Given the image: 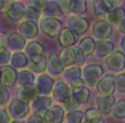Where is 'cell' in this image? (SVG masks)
<instances>
[{
    "mask_svg": "<svg viewBox=\"0 0 125 123\" xmlns=\"http://www.w3.org/2000/svg\"><path fill=\"white\" fill-rule=\"evenodd\" d=\"M104 77V69L99 64H85L82 67V80L87 88H96L99 80Z\"/></svg>",
    "mask_w": 125,
    "mask_h": 123,
    "instance_id": "6da1fadb",
    "label": "cell"
},
{
    "mask_svg": "<svg viewBox=\"0 0 125 123\" xmlns=\"http://www.w3.org/2000/svg\"><path fill=\"white\" fill-rule=\"evenodd\" d=\"M7 112L10 115V118H13V120H26L31 114V104H27V102L21 101L18 98L10 99Z\"/></svg>",
    "mask_w": 125,
    "mask_h": 123,
    "instance_id": "7a4b0ae2",
    "label": "cell"
},
{
    "mask_svg": "<svg viewBox=\"0 0 125 123\" xmlns=\"http://www.w3.org/2000/svg\"><path fill=\"white\" fill-rule=\"evenodd\" d=\"M106 69L112 74H122L125 72V54L122 51L115 50L114 53H111L109 56L106 58Z\"/></svg>",
    "mask_w": 125,
    "mask_h": 123,
    "instance_id": "3957f363",
    "label": "cell"
},
{
    "mask_svg": "<svg viewBox=\"0 0 125 123\" xmlns=\"http://www.w3.org/2000/svg\"><path fill=\"white\" fill-rule=\"evenodd\" d=\"M58 3L62 13H69L71 16H82L87 11L85 0H59Z\"/></svg>",
    "mask_w": 125,
    "mask_h": 123,
    "instance_id": "277c9868",
    "label": "cell"
},
{
    "mask_svg": "<svg viewBox=\"0 0 125 123\" xmlns=\"http://www.w3.org/2000/svg\"><path fill=\"white\" fill-rule=\"evenodd\" d=\"M39 29L48 37H56V35H59V32H61L62 24L59 22V19L45 18L43 16V18L39 21Z\"/></svg>",
    "mask_w": 125,
    "mask_h": 123,
    "instance_id": "5b68a950",
    "label": "cell"
},
{
    "mask_svg": "<svg viewBox=\"0 0 125 123\" xmlns=\"http://www.w3.org/2000/svg\"><path fill=\"white\" fill-rule=\"evenodd\" d=\"M40 29H39V22H34V21H26L22 19L18 26V34H21L27 42H32L34 38H37Z\"/></svg>",
    "mask_w": 125,
    "mask_h": 123,
    "instance_id": "8992f818",
    "label": "cell"
},
{
    "mask_svg": "<svg viewBox=\"0 0 125 123\" xmlns=\"http://www.w3.org/2000/svg\"><path fill=\"white\" fill-rule=\"evenodd\" d=\"M111 34H112V26L107 24L104 19H98V21L92 26V35H93V38H96L98 42H101V40H109Z\"/></svg>",
    "mask_w": 125,
    "mask_h": 123,
    "instance_id": "52a82bcc",
    "label": "cell"
},
{
    "mask_svg": "<svg viewBox=\"0 0 125 123\" xmlns=\"http://www.w3.org/2000/svg\"><path fill=\"white\" fill-rule=\"evenodd\" d=\"M24 11H26V5L22 2H11L5 8V15H7V18L10 21L21 22L24 19Z\"/></svg>",
    "mask_w": 125,
    "mask_h": 123,
    "instance_id": "ba28073f",
    "label": "cell"
},
{
    "mask_svg": "<svg viewBox=\"0 0 125 123\" xmlns=\"http://www.w3.org/2000/svg\"><path fill=\"white\" fill-rule=\"evenodd\" d=\"M34 86L37 88L39 94H45V96H50V93L55 88V78L50 77L48 74H42V75L35 77V83Z\"/></svg>",
    "mask_w": 125,
    "mask_h": 123,
    "instance_id": "9c48e42d",
    "label": "cell"
},
{
    "mask_svg": "<svg viewBox=\"0 0 125 123\" xmlns=\"http://www.w3.org/2000/svg\"><path fill=\"white\" fill-rule=\"evenodd\" d=\"M96 91H98V96H112L115 91V77L111 74L104 75L96 85Z\"/></svg>",
    "mask_w": 125,
    "mask_h": 123,
    "instance_id": "30bf717a",
    "label": "cell"
},
{
    "mask_svg": "<svg viewBox=\"0 0 125 123\" xmlns=\"http://www.w3.org/2000/svg\"><path fill=\"white\" fill-rule=\"evenodd\" d=\"M27 45V40L18 32H10L7 35V48L15 53H22Z\"/></svg>",
    "mask_w": 125,
    "mask_h": 123,
    "instance_id": "8fae6325",
    "label": "cell"
},
{
    "mask_svg": "<svg viewBox=\"0 0 125 123\" xmlns=\"http://www.w3.org/2000/svg\"><path fill=\"white\" fill-rule=\"evenodd\" d=\"M66 24H67V29H71L75 35L77 34H85L88 30V21L82 16H69L66 19Z\"/></svg>",
    "mask_w": 125,
    "mask_h": 123,
    "instance_id": "7c38bea8",
    "label": "cell"
},
{
    "mask_svg": "<svg viewBox=\"0 0 125 123\" xmlns=\"http://www.w3.org/2000/svg\"><path fill=\"white\" fill-rule=\"evenodd\" d=\"M64 69H66V67H64V64H62L61 59H59V54H52V56L47 59V74L50 77L62 75Z\"/></svg>",
    "mask_w": 125,
    "mask_h": 123,
    "instance_id": "4fadbf2b",
    "label": "cell"
},
{
    "mask_svg": "<svg viewBox=\"0 0 125 123\" xmlns=\"http://www.w3.org/2000/svg\"><path fill=\"white\" fill-rule=\"evenodd\" d=\"M55 104L52 96H45V94H39L32 102H31V110H34V114H40L45 112Z\"/></svg>",
    "mask_w": 125,
    "mask_h": 123,
    "instance_id": "5bb4252c",
    "label": "cell"
},
{
    "mask_svg": "<svg viewBox=\"0 0 125 123\" xmlns=\"http://www.w3.org/2000/svg\"><path fill=\"white\" fill-rule=\"evenodd\" d=\"M45 117H47L48 123H62L66 118V110L61 105L53 104L48 110H45Z\"/></svg>",
    "mask_w": 125,
    "mask_h": 123,
    "instance_id": "9a60e30c",
    "label": "cell"
},
{
    "mask_svg": "<svg viewBox=\"0 0 125 123\" xmlns=\"http://www.w3.org/2000/svg\"><path fill=\"white\" fill-rule=\"evenodd\" d=\"M27 70H31L34 75H42V74H45L47 72V59H45V56L29 58Z\"/></svg>",
    "mask_w": 125,
    "mask_h": 123,
    "instance_id": "2e32d148",
    "label": "cell"
},
{
    "mask_svg": "<svg viewBox=\"0 0 125 123\" xmlns=\"http://www.w3.org/2000/svg\"><path fill=\"white\" fill-rule=\"evenodd\" d=\"M115 51V47L111 40H101L96 42V48H95V56L99 59H106L111 53Z\"/></svg>",
    "mask_w": 125,
    "mask_h": 123,
    "instance_id": "e0dca14e",
    "label": "cell"
},
{
    "mask_svg": "<svg viewBox=\"0 0 125 123\" xmlns=\"http://www.w3.org/2000/svg\"><path fill=\"white\" fill-rule=\"evenodd\" d=\"M18 80V70H15L13 67L7 66L2 69V75H0V85H3L5 88H10L16 83Z\"/></svg>",
    "mask_w": 125,
    "mask_h": 123,
    "instance_id": "ac0fdd59",
    "label": "cell"
},
{
    "mask_svg": "<svg viewBox=\"0 0 125 123\" xmlns=\"http://www.w3.org/2000/svg\"><path fill=\"white\" fill-rule=\"evenodd\" d=\"M42 15H43L45 18L58 19L59 16L62 15V10L59 8V3H58V2H55V0H50V2H45V3H43Z\"/></svg>",
    "mask_w": 125,
    "mask_h": 123,
    "instance_id": "d6986e66",
    "label": "cell"
},
{
    "mask_svg": "<svg viewBox=\"0 0 125 123\" xmlns=\"http://www.w3.org/2000/svg\"><path fill=\"white\" fill-rule=\"evenodd\" d=\"M58 42L61 43V47H64V48H72L74 45H75V42H77V35L71 29L62 27L59 35H58Z\"/></svg>",
    "mask_w": 125,
    "mask_h": 123,
    "instance_id": "ffe728a7",
    "label": "cell"
},
{
    "mask_svg": "<svg viewBox=\"0 0 125 123\" xmlns=\"http://www.w3.org/2000/svg\"><path fill=\"white\" fill-rule=\"evenodd\" d=\"M114 104H115L114 94H112V96H98V98H96V109H98L101 114H111Z\"/></svg>",
    "mask_w": 125,
    "mask_h": 123,
    "instance_id": "44dd1931",
    "label": "cell"
},
{
    "mask_svg": "<svg viewBox=\"0 0 125 123\" xmlns=\"http://www.w3.org/2000/svg\"><path fill=\"white\" fill-rule=\"evenodd\" d=\"M77 80H82V67L79 66H71V67H66L64 72H62V82H66L67 85L77 82Z\"/></svg>",
    "mask_w": 125,
    "mask_h": 123,
    "instance_id": "7402d4cb",
    "label": "cell"
},
{
    "mask_svg": "<svg viewBox=\"0 0 125 123\" xmlns=\"http://www.w3.org/2000/svg\"><path fill=\"white\" fill-rule=\"evenodd\" d=\"M27 64H29V58L26 56V53H11L10 67H13L15 70H24L27 69Z\"/></svg>",
    "mask_w": 125,
    "mask_h": 123,
    "instance_id": "603a6c76",
    "label": "cell"
},
{
    "mask_svg": "<svg viewBox=\"0 0 125 123\" xmlns=\"http://www.w3.org/2000/svg\"><path fill=\"white\" fill-rule=\"evenodd\" d=\"M37 96H39V91L35 86H18V99L21 101L31 104Z\"/></svg>",
    "mask_w": 125,
    "mask_h": 123,
    "instance_id": "cb8c5ba5",
    "label": "cell"
},
{
    "mask_svg": "<svg viewBox=\"0 0 125 123\" xmlns=\"http://www.w3.org/2000/svg\"><path fill=\"white\" fill-rule=\"evenodd\" d=\"M79 48L82 50V53L87 56H92L95 54V48H96V40L93 37H82L80 42H79Z\"/></svg>",
    "mask_w": 125,
    "mask_h": 123,
    "instance_id": "d4e9b609",
    "label": "cell"
},
{
    "mask_svg": "<svg viewBox=\"0 0 125 123\" xmlns=\"http://www.w3.org/2000/svg\"><path fill=\"white\" fill-rule=\"evenodd\" d=\"M43 45L37 40H32V42H27L26 48H24V53H26L27 58H35V56H43Z\"/></svg>",
    "mask_w": 125,
    "mask_h": 123,
    "instance_id": "484cf974",
    "label": "cell"
},
{
    "mask_svg": "<svg viewBox=\"0 0 125 123\" xmlns=\"http://www.w3.org/2000/svg\"><path fill=\"white\" fill-rule=\"evenodd\" d=\"M35 77L31 70L24 69V70H19L18 72V80H16V83L19 85V86H34V83H35Z\"/></svg>",
    "mask_w": 125,
    "mask_h": 123,
    "instance_id": "4316f807",
    "label": "cell"
},
{
    "mask_svg": "<svg viewBox=\"0 0 125 123\" xmlns=\"http://www.w3.org/2000/svg\"><path fill=\"white\" fill-rule=\"evenodd\" d=\"M124 18H125V15H124V10H122V8L111 10V11H107L106 15H104V21H106L107 24H111V26H119Z\"/></svg>",
    "mask_w": 125,
    "mask_h": 123,
    "instance_id": "83f0119b",
    "label": "cell"
},
{
    "mask_svg": "<svg viewBox=\"0 0 125 123\" xmlns=\"http://www.w3.org/2000/svg\"><path fill=\"white\" fill-rule=\"evenodd\" d=\"M42 18H43V15H42V11L39 10V8L32 7V5H26V11H24V19H26V21L39 22Z\"/></svg>",
    "mask_w": 125,
    "mask_h": 123,
    "instance_id": "f1b7e54d",
    "label": "cell"
},
{
    "mask_svg": "<svg viewBox=\"0 0 125 123\" xmlns=\"http://www.w3.org/2000/svg\"><path fill=\"white\" fill-rule=\"evenodd\" d=\"M66 123H83L85 122V112L80 109H75V110H69L66 112Z\"/></svg>",
    "mask_w": 125,
    "mask_h": 123,
    "instance_id": "f546056e",
    "label": "cell"
},
{
    "mask_svg": "<svg viewBox=\"0 0 125 123\" xmlns=\"http://www.w3.org/2000/svg\"><path fill=\"white\" fill-rule=\"evenodd\" d=\"M59 59L64 64V67H71L75 66V58H74V48H66L59 53Z\"/></svg>",
    "mask_w": 125,
    "mask_h": 123,
    "instance_id": "4dcf8cb0",
    "label": "cell"
},
{
    "mask_svg": "<svg viewBox=\"0 0 125 123\" xmlns=\"http://www.w3.org/2000/svg\"><path fill=\"white\" fill-rule=\"evenodd\" d=\"M103 122V114L98 109H87L85 110V122L83 123H101Z\"/></svg>",
    "mask_w": 125,
    "mask_h": 123,
    "instance_id": "1f68e13d",
    "label": "cell"
},
{
    "mask_svg": "<svg viewBox=\"0 0 125 123\" xmlns=\"http://www.w3.org/2000/svg\"><path fill=\"white\" fill-rule=\"evenodd\" d=\"M90 98V90L88 88H83V90L77 91V93H72V99L75 102V105H83L85 102L88 101Z\"/></svg>",
    "mask_w": 125,
    "mask_h": 123,
    "instance_id": "d6a6232c",
    "label": "cell"
},
{
    "mask_svg": "<svg viewBox=\"0 0 125 123\" xmlns=\"http://www.w3.org/2000/svg\"><path fill=\"white\" fill-rule=\"evenodd\" d=\"M111 114L115 118H125V99H115V104Z\"/></svg>",
    "mask_w": 125,
    "mask_h": 123,
    "instance_id": "836d02e7",
    "label": "cell"
},
{
    "mask_svg": "<svg viewBox=\"0 0 125 123\" xmlns=\"http://www.w3.org/2000/svg\"><path fill=\"white\" fill-rule=\"evenodd\" d=\"M90 7L93 8V13L98 16H104L107 13V8H106V3L104 0H96V2H90Z\"/></svg>",
    "mask_w": 125,
    "mask_h": 123,
    "instance_id": "e575fe53",
    "label": "cell"
},
{
    "mask_svg": "<svg viewBox=\"0 0 125 123\" xmlns=\"http://www.w3.org/2000/svg\"><path fill=\"white\" fill-rule=\"evenodd\" d=\"M10 59H11V51L8 50L7 47L0 50V67L3 69L7 67V64H10Z\"/></svg>",
    "mask_w": 125,
    "mask_h": 123,
    "instance_id": "d590c367",
    "label": "cell"
},
{
    "mask_svg": "<svg viewBox=\"0 0 125 123\" xmlns=\"http://www.w3.org/2000/svg\"><path fill=\"white\" fill-rule=\"evenodd\" d=\"M24 122L26 123H48V120H47V117H45V112H40V114H32V115H29Z\"/></svg>",
    "mask_w": 125,
    "mask_h": 123,
    "instance_id": "8d00e7d4",
    "label": "cell"
},
{
    "mask_svg": "<svg viewBox=\"0 0 125 123\" xmlns=\"http://www.w3.org/2000/svg\"><path fill=\"white\" fill-rule=\"evenodd\" d=\"M8 102H10V90L0 85V109H3V105H8Z\"/></svg>",
    "mask_w": 125,
    "mask_h": 123,
    "instance_id": "74e56055",
    "label": "cell"
},
{
    "mask_svg": "<svg viewBox=\"0 0 125 123\" xmlns=\"http://www.w3.org/2000/svg\"><path fill=\"white\" fill-rule=\"evenodd\" d=\"M115 91H119V93H125V74H119V75H115Z\"/></svg>",
    "mask_w": 125,
    "mask_h": 123,
    "instance_id": "f35d334b",
    "label": "cell"
},
{
    "mask_svg": "<svg viewBox=\"0 0 125 123\" xmlns=\"http://www.w3.org/2000/svg\"><path fill=\"white\" fill-rule=\"evenodd\" d=\"M107 11L115 10V8H122V0H104Z\"/></svg>",
    "mask_w": 125,
    "mask_h": 123,
    "instance_id": "ab89813d",
    "label": "cell"
},
{
    "mask_svg": "<svg viewBox=\"0 0 125 123\" xmlns=\"http://www.w3.org/2000/svg\"><path fill=\"white\" fill-rule=\"evenodd\" d=\"M69 88H71V91H72V93H77V91L83 90V88H87V86H85L83 80H77V82L71 83V85H69Z\"/></svg>",
    "mask_w": 125,
    "mask_h": 123,
    "instance_id": "60d3db41",
    "label": "cell"
},
{
    "mask_svg": "<svg viewBox=\"0 0 125 123\" xmlns=\"http://www.w3.org/2000/svg\"><path fill=\"white\" fill-rule=\"evenodd\" d=\"M0 123H11V118L5 109H0Z\"/></svg>",
    "mask_w": 125,
    "mask_h": 123,
    "instance_id": "b9f144b4",
    "label": "cell"
},
{
    "mask_svg": "<svg viewBox=\"0 0 125 123\" xmlns=\"http://www.w3.org/2000/svg\"><path fill=\"white\" fill-rule=\"evenodd\" d=\"M117 30L122 34V35H125V18L122 19V21H120V24L117 26Z\"/></svg>",
    "mask_w": 125,
    "mask_h": 123,
    "instance_id": "7bdbcfd3",
    "label": "cell"
},
{
    "mask_svg": "<svg viewBox=\"0 0 125 123\" xmlns=\"http://www.w3.org/2000/svg\"><path fill=\"white\" fill-rule=\"evenodd\" d=\"M5 47H7V35H3V34L0 32V50Z\"/></svg>",
    "mask_w": 125,
    "mask_h": 123,
    "instance_id": "ee69618b",
    "label": "cell"
},
{
    "mask_svg": "<svg viewBox=\"0 0 125 123\" xmlns=\"http://www.w3.org/2000/svg\"><path fill=\"white\" fill-rule=\"evenodd\" d=\"M119 47H120V51L125 54V35L120 37V40H119Z\"/></svg>",
    "mask_w": 125,
    "mask_h": 123,
    "instance_id": "f6af8a7d",
    "label": "cell"
},
{
    "mask_svg": "<svg viewBox=\"0 0 125 123\" xmlns=\"http://www.w3.org/2000/svg\"><path fill=\"white\" fill-rule=\"evenodd\" d=\"M7 2H3V0H0V11H2V10H5V8H7Z\"/></svg>",
    "mask_w": 125,
    "mask_h": 123,
    "instance_id": "bcb514c9",
    "label": "cell"
},
{
    "mask_svg": "<svg viewBox=\"0 0 125 123\" xmlns=\"http://www.w3.org/2000/svg\"><path fill=\"white\" fill-rule=\"evenodd\" d=\"M11 123H26V122H24V120H13Z\"/></svg>",
    "mask_w": 125,
    "mask_h": 123,
    "instance_id": "7dc6e473",
    "label": "cell"
},
{
    "mask_svg": "<svg viewBox=\"0 0 125 123\" xmlns=\"http://www.w3.org/2000/svg\"><path fill=\"white\" fill-rule=\"evenodd\" d=\"M0 75H2V67H0Z\"/></svg>",
    "mask_w": 125,
    "mask_h": 123,
    "instance_id": "c3c4849f",
    "label": "cell"
},
{
    "mask_svg": "<svg viewBox=\"0 0 125 123\" xmlns=\"http://www.w3.org/2000/svg\"><path fill=\"white\" fill-rule=\"evenodd\" d=\"M101 123H103V122H101Z\"/></svg>",
    "mask_w": 125,
    "mask_h": 123,
    "instance_id": "681fc988",
    "label": "cell"
},
{
    "mask_svg": "<svg viewBox=\"0 0 125 123\" xmlns=\"http://www.w3.org/2000/svg\"><path fill=\"white\" fill-rule=\"evenodd\" d=\"M124 74H125V72H124Z\"/></svg>",
    "mask_w": 125,
    "mask_h": 123,
    "instance_id": "f907efd6",
    "label": "cell"
}]
</instances>
